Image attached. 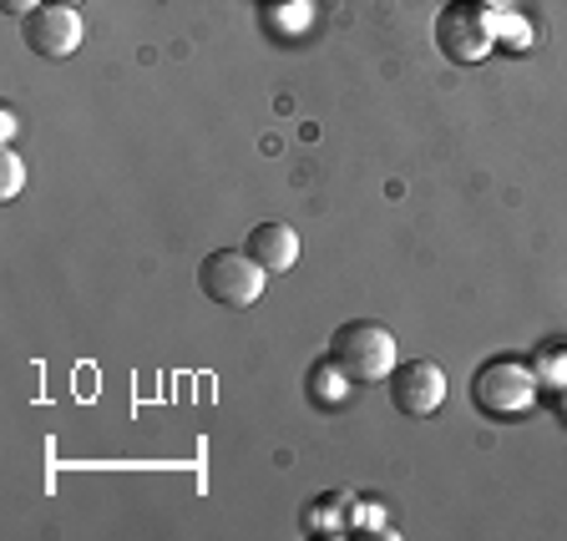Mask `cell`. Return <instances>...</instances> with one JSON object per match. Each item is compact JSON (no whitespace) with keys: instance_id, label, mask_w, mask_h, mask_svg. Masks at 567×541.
Here are the masks:
<instances>
[{"instance_id":"cell-4","label":"cell","mask_w":567,"mask_h":541,"mask_svg":"<svg viewBox=\"0 0 567 541\" xmlns=\"http://www.w3.org/2000/svg\"><path fill=\"white\" fill-rule=\"evenodd\" d=\"M472 400L476 410L486 415H507V420H517V415H527L532 405H537V370L522 365V360H486L482 370L472 375Z\"/></svg>"},{"instance_id":"cell-1","label":"cell","mask_w":567,"mask_h":541,"mask_svg":"<svg viewBox=\"0 0 567 541\" xmlns=\"http://www.w3.org/2000/svg\"><path fill=\"white\" fill-rule=\"evenodd\" d=\"M330 360L340 365V375L350 385H375V379H390V370L401 365L395 354V334L375 319H350L340 324L330 340Z\"/></svg>"},{"instance_id":"cell-2","label":"cell","mask_w":567,"mask_h":541,"mask_svg":"<svg viewBox=\"0 0 567 541\" xmlns=\"http://www.w3.org/2000/svg\"><path fill=\"white\" fill-rule=\"evenodd\" d=\"M264 283H269V273H264V263L254 259L248 248H218V253H208V259L198 263V289L224 309L259 304Z\"/></svg>"},{"instance_id":"cell-5","label":"cell","mask_w":567,"mask_h":541,"mask_svg":"<svg viewBox=\"0 0 567 541\" xmlns=\"http://www.w3.org/2000/svg\"><path fill=\"white\" fill-rule=\"evenodd\" d=\"M82 11L76 6H61V0H47L35 6L31 15H21V41L31 46V56H47V61H66L71 51L82 46Z\"/></svg>"},{"instance_id":"cell-3","label":"cell","mask_w":567,"mask_h":541,"mask_svg":"<svg viewBox=\"0 0 567 541\" xmlns=\"http://www.w3.org/2000/svg\"><path fill=\"white\" fill-rule=\"evenodd\" d=\"M436 46L441 56L476 66L482 56H492L496 46V15L486 0H446L436 15Z\"/></svg>"},{"instance_id":"cell-11","label":"cell","mask_w":567,"mask_h":541,"mask_svg":"<svg viewBox=\"0 0 567 541\" xmlns=\"http://www.w3.org/2000/svg\"><path fill=\"white\" fill-rule=\"evenodd\" d=\"M61 6H82V0H61Z\"/></svg>"},{"instance_id":"cell-10","label":"cell","mask_w":567,"mask_h":541,"mask_svg":"<svg viewBox=\"0 0 567 541\" xmlns=\"http://www.w3.org/2000/svg\"><path fill=\"white\" fill-rule=\"evenodd\" d=\"M35 0H6V15H31Z\"/></svg>"},{"instance_id":"cell-7","label":"cell","mask_w":567,"mask_h":541,"mask_svg":"<svg viewBox=\"0 0 567 541\" xmlns=\"http://www.w3.org/2000/svg\"><path fill=\"white\" fill-rule=\"evenodd\" d=\"M248 253L264 263V273H289L299 259V233L289 223H259L248 228Z\"/></svg>"},{"instance_id":"cell-8","label":"cell","mask_w":567,"mask_h":541,"mask_svg":"<svg viewBox=\"0 0 567 541\" xmlns=\"http://www.w3.org/2000/svg\"><path fill=\"white\" fill-rule=\"evenodd\" d=\"M21 188H25V163L6 147V153H0V202H16Z\"/></svg>"},{"instance_id":"cell-9","label":"cell","mask_w":567,"mask_h":541,"mask_svg":"<svg viewBox=\"0 0 567 541\" xmlns=\"http://www.w3.org/2000/svg\"><path fill=\"white\" fill-rule=\"evenodd\" d=\"M16 122H21V117H16L11 106H0V137H11V132H16Z\"/></svg>"},{"instance_id":"cell-6","label":"cell","mask_w":567,"mask_h":541,"mask_svg":"<svg viewBox=\"0 0 567 541\" xmlns=\"http://www.w3.org/2000/svg\"><path fill=\"white\" fill-rule=\"evenodd\" d=\"M390 405L411 420H425L446 405V370L431 360H411V365L390 370Z\"/></svg>"}]
</instances>
